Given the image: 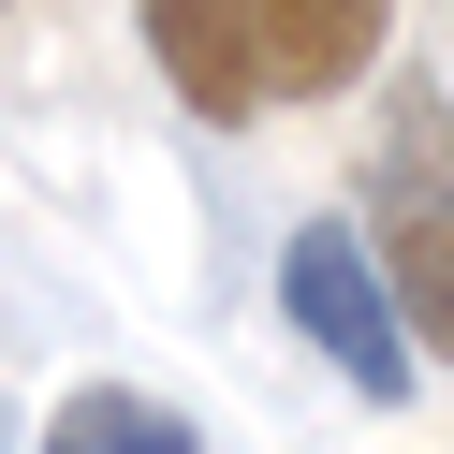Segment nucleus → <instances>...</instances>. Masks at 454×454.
I'll use <instances>...</instances> for the list:
<instances>
[{"mask_svg": "<svg viewBox=\"0 0 454 454\" xmlns=\"http://www.w3.org/2000/svg\"><path fill=\"white\" fill-rule=\"evenodd\" d=\"M278 308H294V337H323V366H352V395H411V308H395V278H381V249L352 235V220H308L294 249H278Z\"/></svg>", "mask_w": 454, "mask_h": 454, "instance_id": "obj_2", "label": "nucleus"}, {"mask_svg": "<svg viewBox=\"0 0 454 454\" xmlns=\"http://www.w3.org/2000/svg\"><path fill=\"white\" fill-rule=\"evenodd\" d=\"M147 59H161V89H176L206 132H235L249 103H278V74H264V0H147Z\"/></svg>", "mask_w": 454, "mask_h": 454, "instance_id": "obj_3", "label": "nucleus"}, {"mask_svg": "<svg viewBox=\"0 0 454 454\" xmlns=\"http://www.w3.org/2000/svg\"><path fill=\"white\" fill-rule=\"evenodd\" d=\"M381 30H395V0H264V74L323 103L381 59Z\"/></svg>", "mask_w": 454, "mask_h": 454, "instance_id": "obj_4", "label": "nucleus"}, {"mask_svg": "<svg viewBox=\"0 0 454 454\" xmlns=\"http://www.w3.org/2000/svg\"><path fill=\"white\" fill-rule=\"evenodd\" d=\"M44 454H191V425L161 395H132V381H74L44 411Z\"/></svg>", "mask_w": 454, "mask_h": 454, "instance_id": "obj_5", "label": "nucleus"}, {"mask_svg": "<svg viewBox=\"0 0 454 454\" xmlns=\"http://www.w3.org/2000/svg\"><path fill=\"white\" fill-rule=\"evenodd\" d=\"M366 249H381L411 337L454 366V103L440 89H395L366 132Z\"/></svg>", "mask_w": 454, "mask_h": 454, "instance_id": "obj_1", "label": "nucleus"}]
</instances>
